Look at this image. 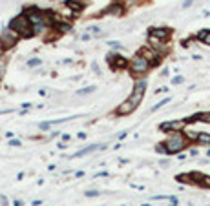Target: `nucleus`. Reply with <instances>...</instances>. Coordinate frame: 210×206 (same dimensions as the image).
I'll list each match as a JSON object with an SVG mask.
<instances>
[{"label":"nucleus","mask_w":210,"mask_h":206,"mask_svg":"<svg viewBox=\"0 0 210 206\" xmlns=\"http://www.w3.org/2000/svg\"><path fill=\"white\" fill-rule=\"evenodd\" d=\"M163 144H165L168 155H175V153H181L186 146H188V139L184 137L183 131H175V133H170Z\"/></svg>","instance_id":"1"},{"label":"nucleus","mask_w":210,"mask_h":206,"mask_svg":"<svg viewBox=\"0 0 210 206\" xmlns=\"http://www.w3.org/2000/svg\"><path fill=\"white\" fill-rule=\"evenodd\" d=\"M9 29L17 31L20 37H26V38H29V37L35 35V33H33V26H31V22H29V18H28L26 15L15 16V18L9 22Z\"/></svg>","instance_id":"2"},{"label":"nucleus","mask_w":210,"mask_h":206,"mask_svg":"<svg viewBox=\"0 0 210 206\" xmlns=\"http://www.w3.org/2000/svg\"><path fill=\"white\" fill-rule=\"evenodd\" d=\"M128 67H130V71H132L133 75H145V73H148V71H150L152 64H150V62H148L141 53H137L135 57H132V58H130Z\"/></svg>","instance_id":"3"},{"label":"nucleus","mask_w":210,"mask_h":206,"mask_svg":"<svg viewBox=\"0 0 210 206\" xmlns=\"http://www.w3.org/2000/svg\"><path fill=\"white\" fill-rule=\"evenodd\" d=\"M145 91H146V80L145 79H139L137 82H135V86H133V91L130 93V97H128V100L137 108L139 104L143 102V97H145Z\"/></svg>","instance_id":"4"},{"label":"nucleus","mask_w":210,"mask_h":206,"mask_svg":"<svg viewBox=\"0 0 210 206\" xmlns=\"http://www.w3.org/2000/svg\"><path fill=\"white\" fill-rule=\"evenodd\" d=\"M18 38H20V35L17 31H13L9 28L4 29L2 33H0V48H2V49H11L13 46H17Z\"/></svg>","instance_id":"5"},{"label":"nucleus","mask_w":210,"mask_h":206,"mask_svg":"<svg viewBox=\"0 0 210 206\" xmlns=\"http://www.w3.org/2000/svg\"><path fill=\"white\" fill-rule=\"evenodd\" d=\"M108 64H110V67H111L113 71H119V70H123V67H126L130 62H128L124 57H121V55L110 53V55H108Z\"/></svg>","instance_id":"6"},{"label":"nucleus","mask_w":210,"mask_h":206,"mask_svg":"<svg viewBox=\"0 0 210 206\" xmlns=\"http://www.w3.org/2000/svg\"><path fill=\"white\" fill-rule=\"evenodd\" d=\"M139 53H141V55H143V57H145V58H146L150 64H152V66H159V64H161V58H163V55H159L155 49H152V48H150V46L143 48V49L139 51Z\"/></svg>","instance_id":"7"},{"label":"nucleus","mask_w":210,"mask_h":206,"mask_svg":"<svg viewBox=\"0 0 210 206\" xmlns=\"http://www.w3.org/2000/svg\"><path fill=\"white\" fill-rule=\"evenodd\" d=\"M184 124H186V119H183V121H168V122H163L159 128H161V131L175 133V131H181L184 128Z\"/></svg>","instance_id":"8"},{"label":"nucleus","mask_w":210,"mask_h":206,"mask_svg":"<svg viewBox=\"0 0 210 206\" xmlns=\"http://www.w3.org/2000/svg\"><path fill=\"white\" fill-rule=\"evenodd\" d=\"M148 46H150L152 49H155L159 55H165V53L168 51V44H166L165 40H159V38L150 37V35H148Z\"/></svg>","instance_id":"9"},{"label":"nucleus","mask_w":210,"mask_h":206,"mask_svg":"<svg viewBox=\"0 0 210 206\" xmlns=\"http://www.w3.org/2000/svg\"><path fill=\"white\" fill-rule=\"evenodd\" d=\"M148 35H150V37H155V38H159V40L168 42V38L172 37V29H168V28H152Z\"/></svg>","instance_id":"10"},{"label":"nucleus","mask_w":210,"mask_h":206,"mask_svg":"<svg viewBox=\"0 0 210 206\" xmlns=\"http://www.w3.org/2000/svg\"><path fill=\"white\" fill-rule=\"evenodd\" d=\"M124 13V7L119 4V2H115V4H111V6H108L101 15H111V16H121Z\"/></svg>","instance_id":"11"},{"label":"nucleus","mask_w":210,"mask_h":206,"mask_svg":"<svg viewBox=\"0 0 210 206\" xmlns=\"http://www.w3.org/2000/svg\"><path fill=\"white\" fill-rule=\"evenodd\" d=\"M135 109V106L126 99L124 102H121L119 106H117V109H115V113H117V115H130V113Z\"/></svg>","instance_id":"12"},{"label":"nucleus","mask_w":210,"mask_h":206,"mask_svg":"<svg viewBox=\"0 0 210 206\" xmlns=\"http://www.w3.org/2000/svg\"><path fill=\"white\" fill-rule=\"evenodd\" d=\"M106 146L104 144H91V146H86V148H82V150H79L73 157H82V155H88V153H91V151H95V150H104Z\"/></svg>","instance_id":"13"},{"label":"nucleus","mask_w":210,"mask_h":206,"mask_svg":"<svg viewBox=\"0 0 210 206\" xmlns=\"http://www.w3.org/2000/svg\"><path fill=\"white\" fill-rule=\"evenodd\" d=\"M197 40L205 46H210V29H201L197 33Z\"/></svg>","instance_id":"14"},{"label":"nucleus","mask_w":210,"mask_h":206,"mask_svg":"<svg viewBox=\"0 0 210 206\" xmlns=\"http://www.w3.org/2000/svg\"><path fill=\"white\" fill-rule=\"evenodd\" d=\"M197 142H199V144H210V133L199 131V135H197Z\"/></svg>","instance_id":"15"},{"label":"nucleus","mask_w":210,"mask_h":206,"mask_svg":"<svg viewBox=\"0 0 210 206\" xmlns=\"http://www.w3.org/2000/svg\"><path fill=\"white\" fill-rule=\"evenodd\" d=\"M197 135L199 131H184V137L188 139V142H197Z\"/></svg>","instance_id":"16"},{"label":"nucleus","mask_w":210,"mask_h":206,"mask_svg":"<svg viewBox=\"0 0 210 206\" xmlns=\"http://www.w3.org/2000/svg\"><path fill=\"white\" fill-rule=\"evenodd\" d=\"M168 102H170V97H166V99H163L161 102H157V104H155L154 108H152V111H157L159 108H163V106H165V104H168Z\"/></svg>","instance_id":"17"},{"label":"nucleus","mask_w":210,"mask_h":206,"mask_svg":"<svg viewBox=\"0 0 210 206\" xmlns=\"http://www.w3.org/2000/svg\"><path fill=\"white\" fill-rule=\"evenodd\" d=\"M4 73H6V58L2 57V58H0V80H2Z\"/></svg>","instance_id":"18"},{"label":"nucleus","mask_w":210,"mask_h":206,"mask_svg":"<svg viewBox=\"0 0 210 206\" xmlns=\"http://www.w3.org/2000/svg\"><path fill=\"white\" fill-rule=\"evenodd\" d=\"M93 91H95V86H90V88L81 89V91H79V95H88V93H93Z\"/></svg>","instance_id":"19"},{"label":"nucleus","mask_w":210,"mask_h":206,"mask_svg":"<svg viewBox=\"0 0 210 206\" xmlns=\"http://www.w3.org/2000/svg\"><path fill=\"white\" fill-rule=\"evenodd\" d=\"M183 82H184V77H183V75H177V77H174V79H172V84H174V86L183 84Z\"/></svg>","instance_id":"20"},{"label":"nucleus","mask_w":210,"mask_h":206,"mask_svg":"<svg viewBox=\"0 0 210 206\" xmlns=\"http://www.w3.org/2000/svg\"><path fill=\"white\" fill-rule=\"evenodd\" d=\"M40 62H42V60L35 57V58H31V60H28V66H29V67H35V66H38Z\"/></svg>","instance_id":"21"},{"label":"nucleus","mask_w":210,"mask_h":206,"mask_svg":"<svg viewBox=\"0 0 210 206\" xmlns=\"http://www.w3.org/2000/svg\"><path fill=\"white\" fill-rule=\"evenodd\" d=\"M155 151H157V153H166L165 144H163V142H161V144H157V146H155Z\"/></svg>","instance_id":"22"},{"label":"nucleus","mask_w":210,"mask_h":206,"mask_svg":"<svg viewBox=\"0 0 210 206\" xmlns=\"http://www.w3.org/2000/svg\"><path fill=\"white\" fill-rule=\"evenodd\" d=\"M84 195H86V197H97L99 192H93V190H91V192H84Z\"/></svg>","instance_id":"23"},{"label":"nucleus","mask_w":210,"mask_h":206,"mask_svg":"<svg viewBox=\"0 0 210 206\" xmlns=\"http://www.w3.org/2000/svg\"><path fill=\"white\" fill-rule=\"evenodd\" d=\"M110 46H111L113 49H119V48H123V46H121V42H110Z\"/></svg>","instance_id":"24"},{"label":"nucleus","mask_w":210,"mask_h":206,"mask_svg":"<svg viewBox=\"0 0 210 206\" xmlns=\"http://www.w3.org/2000/svg\"><path fill=\"white\" fill-rule=\"evenodd\" d=\"M90 31H91L93 35H99V33H101V29H99V28H95V26H91V28H90Z\"/></svg>","instance_id":"25"},{"label":"nucleus","mask_w":210,"mask_h":206,"mask_svg":"<svg viewBox=\"0 0 210 206\" xmlns=\"http://www.w3.org/2000/svg\"><path fill=\"white\" fill-rule=\"evenodd\" d=\"M161 77H168V70H166V67H165V70L161 71Z\"/></svg>","instance_id":"26"},{"label":"nucleus","mask_w":210,"mask_h":206,"mask_svg":"<svg viewBox=\"0 0 210 206\" xmlns=\"http://www.w3.org/2000/svg\"><path fill=\"white\" fill-rule=\"evenodd\" d=\"M9 144H11V146H20V142H18V141H9Z\"/></svg>","instance_id":"27"},{"label":"nucleus","mask_w":210,"mask_h":206,"mask_svg":"<svg viewBox=\"0 0 210 206\" xmlns=\"http://www.w3.org/2000/svg\"><path fill=\"white\" fill-rule=\"evenodd\" d=\"M13 204H15V206H24V202H22V201H15Z\"/></svg>","instance_id":"28"},{"label":"nucleus","mask_w":210,"mask_h":206,"mask_svg":"<svg viewBox=\"0 0 210 206\" xmlns=\"http://www.w3.org/2000/svg\"><path fill=\"white\" fill-rule=\"evenodd\" d=\"M208 157H210V150H208Z\"/></svg>","instance_id":"29"}]
</instances>
